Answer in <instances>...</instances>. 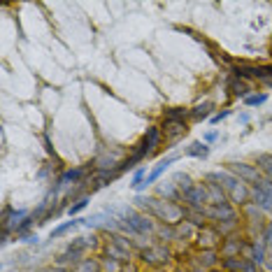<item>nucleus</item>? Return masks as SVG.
<instances>
[{
	"mask_svg": "<svg viewBox=\"0 0 272 272\" xmlns=\"http://www.w3.org/2000/svg\"><path fill=\"white\" fill-rule=\"evenodd\" d=\"M205 217L207 214L202 210H191V207L184 210V219H189V223H193V226H202L205 228Z\"/></svg>",
	"mask_w": 272,
	"mask_h": 272,
	"instance_id": "19",
	"label": "nucleus"
},
{
	"mask_svg": "<svg viewBox=\"0 0 272 272\" xmlns=\"http://www.w3.org/2000/svg\"><path fill=\"white\" fill-rule=\"evenodd\" d=\"M123 214H126L128 226H131L137 235H151V233H156V226H154L151 219H147V214H140V212L133 210V207H126Z\"/></svg>",
	"mask_w": 272,
	"mask_h": 272,
	"instance_id": "2",
	"label": "nucleus"
},
{
	"mask_svg": "<svg viewBox=\"0 0 272 272\" xmlns=\"http://www.w3.org/2000/svg\"><path fill=\"white\" fill-rule=\"evenodd\" d=\"M100 270L103 272H121V263H119V261H112V258H103Z\"/></svg>",
	"mask_w": 272,
	"mask_h": 272,
	"instance_id": "29",
	"label": "nucleus"
},
{
	"mask_svg": "<svg viewBox=\"0 0 272 272\" xmlns=\"http://www.w3.org/2000/svg\"><path fill=\"white\" fill-rule=\"evenodd\" d=\"M105 256L107 258H112V261H119V263H128V261H131V249L119 246L116 242H107Z\"/></svg>",
	"mask_w": 272,
	"mask_h": 272,
	"instance_id": "8",
	"label": "nucleus"
},
{
	"mask_svg": "<svg viewBox=\"0 0 272 272\" xmlns=\"http://www.w3.org/2000/svg\"><path fill=\"white\" fill-rule=\"evenodd\" d=\"M210 219H214V221H219V223H223V221H235L237 219V214H235V210L230 207L228 202H221V205H210L207 207V212H205Z\"/></svg>",
	"mask_w": 272,
	"mask_h": 272,
	"instance_id": "5",
	"label": "nucleus"
},
{
	"mask_svg": "<svg viewBox=\"0 0 272 272\" xmlns=\"http://www.w3.org/2000/svg\"><path fill=\"white\" fill-rule=\"evenodd\" d=\"M265 100H268V96H265V93H258V96H246L245 98V103H246V105H251V107H254V105H263Z\"/></svg>",
	"mask_w": 272,
	"mask_h": 272,
	"instance_id": "32",
	"label": "nucleus"
},
{
	"mask_svg": "<svg viewBox=\"0 0 272 272\" xmlns=\"http://www.w3.org/2000/svg\"><path fill=\"white\" fill-rule=\"evenodd\" d=\"M186 116H191V112H186L182 107H172L165 112V121H172V123H184Z\"/></svg>",
	"mask_w": 272,
	"mask_h": 272,
	"instance_id": "18",
	"label": "nucleus"
},
{
	"mask_svg": "<svg viewBox=\"0 0 272 272\" xmlns=\"http://www.w3.org/2000/svg\"><path fill=\"white\" fill-rule=\"evenodd\" d=\"M158 142H161V133H158V128H147V135H144V144H147V149L149 151H156Z\"/></svg>",
	"mask_w": 272,
	"mask_h": 272,
	"instance_id": "21",
	"label": "nucleus"
},
{
	"mask_svg": "<svg viewBox=\"0 0 272 272\" xmlns=\"http://www.w3.org/2000/svg\"><path fill=\"white\" fill-rule=\"evenodd\" d=\"M212 272H217V270H212Z\"/></svg>",
	"mask_w": 272,
	"mask_h": 272,
	"instance_id": "38",
	"label": "nucleus"
},
{
	"mask_svg": "<svg viewBox=\"0 0 272 272\" xmlns=\"http://www.w3.org/2000/svg\"><path fill=\"white\" fill-rule=\"evenodd\" d=\"M82 175H84V170H82V167H79V170H68V172H65V175L58 179L56 189H63V186L75 184V182H79V179H82Z\"/></svg>",
	"mask_w": 272,
	"mask_h": 272,
	"instance_id": "17",
	"label": "nucleus"
},
{
	"mask_svg": "<svg viewBox=\"0 0 272 272\" xmlns=\"http://www.w3.org/2000/svg\"><path fill=\"white\" fill-rule=\"evenodd\" d=\"M223 268L228 272H246L249 263L245 258H240V256H228V258H223Z\"/></svg>",
	"mask_w": 272,
	"mask_h": 272,
	"instance_id": "14",
	"label": "nucleus"
},
{
	"mask_svg": "<svg viewBox=\"0 0 272 272\" xmlns=\"http://www.w3.org/2000/svg\"><path fill=\"white\" fill-rule=\"evenodd\" d=\"M265 246H270L272 249V226L265 230Z\"/></svg>",
	"mask_w": 272,
	"mask_h": 272,
	"instance_id": "34",
	"label": "nucleus"
},
{
	"mask_svg": "<svg viewBox=\"0 0 272 272\" xmlns=\"http://www.w3.org/2000/svg\"><path fill=\"white\" fill-rule=\"evenodd\" d=\"M147 154H149V149H147V144L142 142V144H140V149H135V151H133V156H128V158H126V161L121 163V165H119V172L133 170V167H135V163H140V161H142L144 156H147Z\"/></svg>",
	"mask_w": 272,
	"mask_h": 272,
	"instance_id": "10",
	"label": "nucleus"
},
{
	"mask_svg": "<svg viewBox=\"0 0 272 272\" xmlns=\"http://www.w3.org/2000/svg\"><path fill=\"white\" fill-rule=\"evenodd\" d=\"M142 261L149 265H161V263H167V258H170V251H167L163 245H156V246H147V249H142L140 251Z\"/></svg>",
	"mask_w": 272,
	"mask_h": 272,
	"instance_id": "3",
	"label": "nucleus"
},
{
	"mask_svg": "<svg viewBox=\"0 0 272 272\" xmlns=\"http://www.w3.org/2000/svg\"><path fill=\"white\" fill-rule=\"evenodd\" d=\"M186 154H189V156H195V158H205L210 154V147L202 144V142H193V144L186 147Z\"/></svg>",
	"mask_w": 272,
	"mask_h": 272,
	"instance_id": "23",
	"label": "nucleus"
},
{
	"mask_svg": "<svg viewBox=\"0 0 272 272\" xmlns=\"http://www.w3.org/2000/svg\"><path fill=\"white\" fill-rule=\"evenodd\" d=\"M189 272H205V268H200V265H198V268H193V270H189Z\"/></svg>",
	"mask_w": 272,
	"mask_h": 272,
	"instance_id": "37",
	"label": "nucleus"
},
{
	"mask_svg": "<svg viewBox=\"0 0 272 272\" xmlns=\"http://www.w3.org/2000/svg\"><path fill=\"white\" fill-rule=\"evenodd\" d=\"M135 205H137L140 210L149 212L151 217L161 219L163 223H167V226H179L182 219H184V210H182L179 205H175L172 200H158V198L137 195V198H135Z\"/></svg>",
	"mask_w": 272,
	"mask_h": 272,
	"instance_id": "1",
	"label": "nucleus"
},
{
	"mask_svg": "<svg viewBox=\"0 0 272 272\" xmlns=\"http://www.w3.org/2000/svg\"><path fill=\"white\" fill-rule=\"evenodd\" d=\"M254 200L265 210L272 207V179H261L254 186Z\"/></svg>",
	"mask_w": 272,
	"mask_h": 272,
	"instance_id": "6",
	"label": "nucleus"
},
{
	"mask_svg": "<svg viewBox=\"0 0 272 272\" xmlns=\"http://www.w3.org/2000/svg\"><path fill=\"white\" fill-rule=\"evenodd\" d=\"M175 184L182 189V193H186L189 189H193V182H191V177L184 175V172H177V175H175Z\"/></svg>",
	"mask_w": 272,
	"mask_h": 272,
	"instance_id": "26",
	"label": "nucleus"
},
{
	"mask_svg": "<svg viewBox=\"0 0 272 272\" xmlns=\"http://www.w3.org/2000/svg\"><path fill=\"white\" fill-rule=\"evenodd\" d=\"M245 249V245H242V240H237V237H228L226 242H223V246H221V254L226 256H240V251Z\"/></svg>",
	"mask_w": 272,
	"mask_h": 272,
	"instance_id": "12",
	"label": "nucleus"
},
{
	"mask_svg": "<svg viewBox=\"0 0 272 272\" xmlns=\"http://www.w3.org/2000/svg\"><path fill=\"white\" fill-rule=\"evenodd\" d=\"M158 195H165V198H170V200H175L177 198V191L172 184H161L158 186Z\"/></svg>",
	"mask_w": 272,
	"mask_h": 272,
	"instance_id": "30",
	"label": "nucleus"
},
{
	"mask_svg": "<svg viewBox=\"0 0 272 272\" xmlns=\"http://www.w3.org/2000/svg\"><path fill=\"white\" fill-rule=\"evenodd\" d=\"M217 258H219L217 249H202L200 254H198V265H200V268H214V265H217Z\"/></svg>",
	"mask_w": 272,
	"mask_h": 272,
	"instance_id": "15",
	"label": "nucleus"
},
{
	"mask_svg": "<svg viewBox=\"0 0 272 272\" xmlns=\"http://www.w3.org/2000/svg\"><path fill=\"white\" fill-rule=\"evenodd\" d=\"M219 240H221V235L217 233V228H202L198 233V245L202 249H214V246L219 245Z\"/></svg>",
	"mask_w": 272,
	"mask_h": 272,
	"instance_id": "9",
	"label": "nucleus"
},
{
	"mask_svg": "<svg viewBox=\"0 0 272 272\" xmlns=\"http://www.w3.org/2000/svg\"><path fill=\"white\" fill-rule=\"evenodd\" d=\"M223 116H228V112H221V114H217V116H214V121H221Z\"/></svg>",
	"mask_w": 272,
	"mask_h": 272,
	"instance_id": "35",
	"label": "nucleus"
},
{
	"mask_svg": "<svg viewBox=\"0 0 272 272\" xmlns=\"http://www.w3.org/2000/svg\"><path fill=\"white\" fill-rule=\"evenodd\" d=\"M263 261H265V245L263 242H254L251 245V263L261 265Z\"/></svg>",
	"mask_w": 272,
	"mask_h": 272,
	"instance_id": "24",
	"label": "nucleus"
},
{
	"mask_svg": "<svg viewBox=\"0 0 272 272\" xmlns=\"http://www.w3.org/2000/svg\"><path fill=\"white\" fill-rule=\"evenodd\" d=\"M182 195H184V200L189 202L191 210H202L205 202H210V193H207L205 186H193V189H189V191Z\"/></svg>",
	"mask_w": 272,
	"mask_h": 272,
	"instance_id": "4",
	"label": "nucleus"
},
{
	"mask_svg": "<svg viewBox=\"0 0 272 272\" xmlns=\"http://www.w3.org/2000/svg\"><path fill=\"white\" fill-rule=\"evenodd\" d=\"M116 177V172H109V170H100L96 177V182H93V189H103V186H107L112 179Z\"/></svg>",
	"mask_w": 272,
	"mask_h": 272,
	"instance_id": "25",
	"label": "nucleus"
},
{
	"mask_svg": "<svg viewBox=\"0 0 272 272\" xmlns=\"http://www.w3.org/2000/svg\"><path fill=\"white\" fill-rule=\"evenodd\" d=\"M79 223H84V221H68V223H63V226H58V228H54V230H52V237L65 235V233H70L72 228H77Z\"/></svg>",
	"mask_w": 272,
	"mask_h": 272,
	"instance_id": "27",
	"label": "nucleus"
},
{
	"mask_svg": "<svg viewBox=\"0 0 272 272\" xmlns=\"http://www.w3.org/2000/svg\"><path fill=\"white\" fill-rule=\"evenodd\" d=\"M79 270L82 272H100V265L96 261H84V263L79 265Z\"/></svg>",
	"mask_w": 272,
	"mask_h": 272,
	"instance_id": "33",
	"label": "nucleus"
},
{
	"mask_svg": "<svg viewBox=\"0 0 272 272\" xmlns=\"http://www.w3.org/2000/svg\"><path fill=\"white\" fill-rule=\"evenodd\" d=\"M172 161H175V156L165 158V161H161V163H158V165H156V167H154V170L149 172V177H147V182H144L142 186H137V191H140V189H144V186H149L151 182H156L158 177H161V175H163V172L167 170V165H172Z\"/></svg>",
	"mask_w": 272,
	"mask_h": 272,
	"instance_id": "11",
	"label": "nucleus"
},
{
	"mask_svg": "<svg viewBox=\"0 0 272 272\" xmlns=\"http://www.w3.org/2000/svg\"><path fill=\"white\" fill-rule=\"evenodd\" d=\"M47 272H49V270H47Z\"/></svg>",
	"mask_w": 272,
	"mask_h": 272,
	"instance_id": "39",
	"label": "nucleus"
},
{
	"mask_svg": "<svg viewBox=\"0 0 272 272\" xmlns=\"http://www.w3.org/2000/svg\"><path fill=\"white\" fill-rule=\"evenodd\" d=\"M165 131L170 133V137H167V140H170V142H177V140H179V137H182V135L186 133V126H184V123L165 121Z\"/></svg>",
	"mask_w": 272,
	"mask_h": 272,
	"instance_id": "20",
	"label": "nucleus"
},
{
	"mask_svg": "<svg viewBox=\"0 0 272 272\" xmlns=\"http://www.w3.org/2000/svg\"><path fill=\"white\" fill-rule=\"evenodd\" d=\"M228 167L237 179H246V182H251L254 186L261 182V177H258V172H256V167L246 165V163H228Z\"/></svg>",
	"mask_w": 272,
	"mask_h": 272,
	"instance_id": "7",
	"label": "nucleus"
},
{
	"mask_svg": "<svg viewBox=\"0 0 272 272\" xmlns=\"http://www.w3.org/2000/svg\"><path fill=\"white\" fill-rule=\"evenodd\" d=\"M246 272H258V270H256V268H254V263H249V268H246Z\"/></svg>",
	"mask_w": 272,
	"mask_h": 272,
	"instance_id": "36",
	"label": "nucleus"
},
{
	"mask_svg": "<svg viewBox=\"0 0 272 272\" xmlns=\"http://www.w3.org/2000/svg\"><path fill=\"white\" fill-rule=\"evenodd\" d=\"M86 205H88V195H82L79 200H75V205H70V210H68V212H70V217H72V214H77V212H82Z\"/></svg>",
	"mask_w": 272,
	"mask_h": 272,
	"instance_id": "31",
	"label": "nucleus"
},
{
	"mask_svg": "<svg viewBox=\"0 0 272 272\" xmlns=\"http://www.w3.org/2000/svg\"><path fill=\"white\" fill-rule=\"evenodd\" d=\"M207 193H210V202H212V205H221V202H226V189H223L221 184L210 182V184H207Z\"/></svg>",
	"mask_w": 272,
	"mask_h": 272,
	"instance_id": "13",
	"label": "nucleus"
},
{
	"mask_svg": "<svg viewBox=\"0 0 272 272\" xmlns=\"http://www.w3.org/2000/svg\"><path fill=\"white\" fill-rule=\"evenodd\" d=\"M212 103H202V105H195L193 109H191V119L193 121H202V119H207L210 116V112H212Z\"/></svg>",
	"mask_w": 272,
	"mask_h": 272,
	"instance_id": "22",
	"label": "nucleus"
},
{
	"mask_svg": "<svg viewBox=\"0 0 272 272\" xmlns=\"http://www.w3.org/2000/svg\"><path fill=\"white\" fill-rule=\"evenodd\" d=\"M258 165H261V170L272 179V154H261V156H258Z\"/></svg>",
	"mask_w": 272,
	"mask_h": 272,
	"instance_id": "28",
	"label": "nucleus"
},
{
	"mask_svg": "<svg viewBox=\"0 0 272 272\" xmlns=\"http://www.w3.org/2000/svg\"><path fill=\"white\" fill-rule=\"evenodd\" d=\"M230 91H233V96H237V98H246L249 96V84H246L245 79H240V77H235V79H230Z\"/></svg>",
	"mask_w": 272,
	"mask_h": 272,
	"instance_id": "16",
	"label": "nucleus"
}]
</instances>
